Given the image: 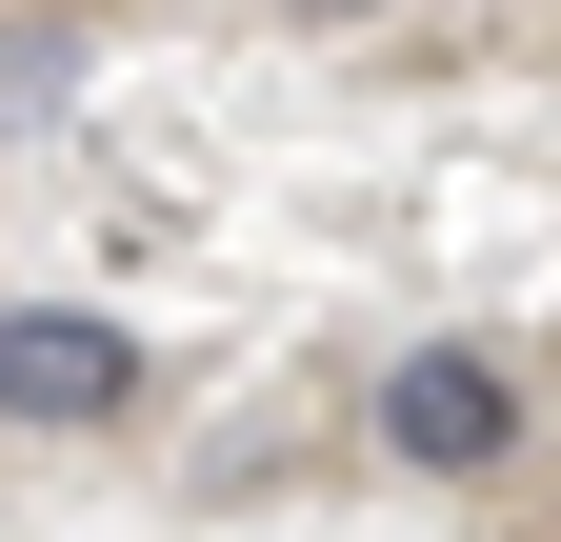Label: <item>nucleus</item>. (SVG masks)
<instances>
[{
  "instance_id": "f257e3e1",
  "label": "nucleus",
  "mask_w": 561,
  "mask_h": 542,
  "mask_svg": "<svg viewBox=\"0 0 561 542\" xmlns=\"http://www.w3.org/2000/svg\"><path fill=\"white\" fill-rule=\"evenodd\" d=\"M522 442H541L522 342H401L381 362V462H401V483H502Z\"/></svg>"
},
{
  "instance_id": "f03ea898",
  "label": "nucleus",
  "mask_w": 561,
  "mask_h": 542,
  "mask_svg": "<svg viewBox=\"0 0 561 542\" xmlns=\"http://www.w3.org/2000/svg\"><path fill=\"white\" fill-rule=\"evenodd\" d=\"M161 402V362H140V321L101 302H0V442H101Z\"/></svg>"
},
{
  "instance_id": "7ed1b4c3",
  "label": "nucleus",
  "mask_w": 561,
  "mask_h": 542,
  "mask_svg": "<svg viewBox=\"0 0 561 542\" xmlns=\"http://www.w3.org/2000/svg\"><path fill=\"white\" fill-rule=\"evenodd\" d=\"M261 21H301V41H362V21H401V0H261Z\"/></svg>"
}]
</instances>
